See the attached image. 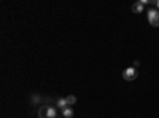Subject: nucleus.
Instances as JSON below:
<instances>
[{
    "label": "nucleus",
    "instance_id": "f257e3e1",
    "mask_svg": "<svg viewBox=\"0 0 159 118\" xmlns=\"http://www.w3.org/2000/svg\"><path fill=\"white\" fill-rule=\"evenodd\" d=\"M57 116V109L51 104H45L38 109V118H56Z\"/></svg>",
    "mask_w": 159,
    "mask_h": 118
},
{
    "label": "nucleus",
    "instance_id": "f03ea898",
    "mask_svg": "<svg viewBox=\"0 0 159 118\" xmlns=\"http://www.w3.org/2000/svg\"><path fill=\"white\" fill-rule=\"evenodd\" d=\"M147 16H148V22L153 27H159V11L157 10H150L147 13Z\"/></svg>",
    "mask_w": 159,
    "mask_h": 118
},
{
    "label": "nucleus",
    "instance_id": "7ed1b4c3",
    "mask_svg": "<svg viewBox=\"0 0 159 118\" xmlns=\"http://www.w3.org/2000/svg\"><path fill=\"white\" fill-rule=\"evenodd\" d=\"M123 78L126 82H132V80H135L137 78V70L134 67H129V69H124L123 70Z\"/></svg>",
    "mask_w": 159,
    "mask_h": 118
},
{
    "label": "nucleus",
    "instance_id": "20e7f679",
    "mask_svg": "<svg viewBox=\"0 0 159 118\" xmlns=\"http://www.w3.org/2000/svg\"><path fill=\"white\" fill-rule=\"evenodd\" d=\"M143 5H145L143 2H137V3H134V5H132V11L139 15V13H142V11H143Z\"/></svg>",
    "mask_w": 159,
    "mask_h": 118
},
{
    "label": "nucleus",
    "instance_id": "39448f33",
    "mask_svg": "<svg viewBox=\"0 0 159 118\" xmlns=\"http://www.w3.org/2000/svg\"><path fill=\"white\" fill-rule=\"evenodd\" d=\"M62 116L64 118H73V109L72 107H67L62 110Z\"/></svg>",
    "mask_w": 159,
    "mask_h": 118
},
{
    "label": "nucleus",
    "instance_id": "423d86ee",
    "mask_svg": "<svg viewBox=\"0 0 159 118\" xmlns=\"http://www.w3.org/2000/svg\"><path fill=\"white\" fill-rule=\"evenodd\" d=\"M56 106L59 107V109H67L69 106H67V99H57V102H56Z\"/></svg>",
    "mask_w": 159,
    "mask_h": 118
},
{
    "label": "nucleus",
    "instance_id": "0eeeda50",
    "mask_svg": "<svg viewBox=\"0 0 159 118\" xmlns=\"http://www.w3.org/2000/svg\"><path fill=\"white\" fill-rule=\"evenodd\" d=\"M65 99H67V106H69V107H70V106H73V104L76 102V97H75V96H67Z\"/></svg>",
    "mask_w": 159,
    "mask_h": 118
},
{
    "label": "nucleus",
    "instance_id": "6e6552de",
    "mask_svg": "<svg viewBox=\"0 0 159 118\" xmlns=\"http://www.w3.org/2000/svg\"><path fill=\"white\" fill-rule=\"evenodd\" d=\"M40 99H42V97H40L38 94H34L32 96V104H40Z\"/></svg>",
    "mask_w": 159,
    "mask_h": 118
},
{
    "label": "nucleus",
    "instance_id": "1a4fd4ad",
    "mask_svg": "<svg viewBox=\"0 0 159 118\" xmlns=\"http://www.w3.org/2000/svg\"><path fill=\"white\" fill-rule=\"evenodd\" d=\"M156 5H157V8H159V0H157V2H156Z\"/></svg>",
    "mask_w": 159,
    "mask_h": 118
}]
</instances>
